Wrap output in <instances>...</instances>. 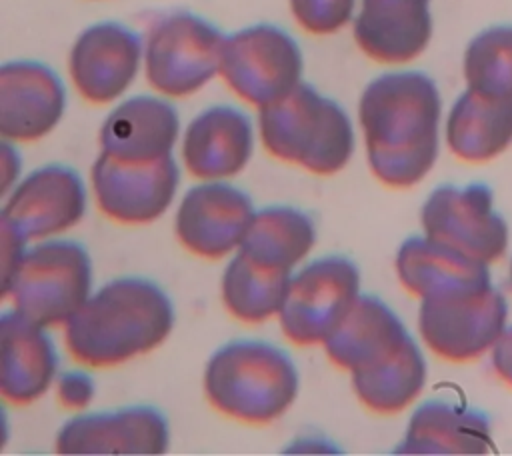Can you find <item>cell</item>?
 Listing matches in <instances>:
<instances>
[{
  "label": "cell",
  "instance_id": "obj_1",
  "mask_svg": "<svg viewBox=\"0 0 512 456\" xmlns=\"http://www.w3.org/2000/svg\"><path fill=\"white\" fill-rule=\"evenodd\" d=\"M442 100L436 82L418 70L374 78L358 116L372 174L390 188L418 184L438 156Z\"/></svg>",
  "mask_w": 512,
  "mask_h": 456
},
{
  "label": "cell",
  "instance_id": "obj_2",
  "mask_svg": "<svg viewBox=\"0 0 512 456\" xmlns=\"http://www.w3.org/2000/svg\"><path fill=\"white\" fill-rule=\"evenodd\" d=\"M174 326L166 292L146 278H116L92 294L66 322L70 356L90 368H110L160 346Z\"/></svg>",
  "mask_w": 512,
  "mask_h": 456
},
{
  "label": "cell",
  "instance_id": "obj_3",
  "mask_svg": "<svg viewBox=\"0 0 512 456\" xmlns=\"http://www.w3.org/2000/svg\"><path fill=\"white\" fill-rule=\"evenodd\" d=\"M204 394L220 414L268 424L280 418L298 394L292 358L260 340H234L218 348L204 370Z\"/></svg>",
  "mask_w": 512,
  "mask_h": 456
},
{
  "label": "cell",
  "instance_id": "obj_4",
  "mask_svg": "<svg viewBox=\"0 0 512 456\" xmlns=\"http://www.w3.org/2000/svg\"><path fill=\"white\" fill-rule=\"evenodd\" d=\"M258 124L268 154L312 174H336L354 152V130L344 108L306 82L260 108Z\"/></svg>",
  "mask_w": 512,
  "mask_h": 456
},
{
  "label": "cell",
  "instance_id": "obj_5",
  "mask_svg": "<svg viewBox=\"0 0 512 456\" xmlns=\"http://www.w3.org/2000/svg\"><path fill=\"white\" fill-rule=\"evenodd\" d=\"M506 316L502 292L484 276L424 296L418 330L438 358L464 364L492 350L506 328Z\"/></svg>",
  "mask_w": 512,
  "mask_h": 456
},
{
  "label": "cell",
  "instance_id": "obj_6",
  "mask_svg": "<svg viewBox=\"0 0 512 456\" xmlns=\"http://www.w3.org/2000/svg\"><path fill=\"white\" fill-rule=\"evenodd\" d=\"M92 262L72 240H48L26 250L6 298L40 326L66 324L90 298Z\"/></svg>",
  "mask_w": 512,
  "mask_h": 456
},
{
  "label": "cell",
  "instance_id": "obj_7",
  "mask_svg": "<svg viewBox=\"0 0 512 456\" xmlns=\"http://www.w3.org/2000/svg\"><path fill=\"white\" fill-rule=\"evenodd\" d=\"M224 36L192 12L158 18L146 38L144 68L154 90L184 98L200 90L220 68Z\"/></svg>",
  "mask_w": 512,
  "mask_h": 456
},
{
  "label": "cell",
  "instance_id": "obj_8",
  "mask_svg": "<svg viewBox=\"0 0 512 456\" xmlns=\"http://www.w3.org/2000/svg\"><path fill=\"white\" fill-rule=\"evenodd\" d=\"M302 64L290 34L272 24H256L224 38L218 72L236 96L264 108L300 84Z\"/></svg>",
  "mask_w": 512,
  "mask_h": 456
},
{
  "label": "cell",
  "instance_id": "obj_9",
  "mask_svg": "<svg viewBox=\"0 0 512 456\" xmlns=\"http://www.w3.org/2000/svg\"><path fill=\"white\" fill-rule=\"evenodd\" d=\"M360 288V274L344 256H324L304 266L290 278L280 326L296 346L324 344L354 306Z\"/></svg>",
  "mask_w": 512,
  "mask_h": 456
},
{
  "label": "cell",
  "instance_id": "obj_10",
  "mask_svg": "<svg viewBox=\"0 0 512 456\" xmlns=\"http://www.w3.org/2000/svg\"><path fill=\"white\" fill-rule=\"evenodd\" d=\"M420 222L426 238L482 264L500 260L508 248V226L482 182L438 186L422 204Z\"/></svg>",
  "mask_w": 512,
  "mask_h": 456
},
{
  "label": "cell",
  "instance_id": "obj_11",
  "mask_svg": "<svg viewBox=\"0 0 512 456\" xmlns=\"http://www.w3.org/2000/svg\"><path fill=\"white\" fill-rule=\"evenodd\" d=\"M90 176L98 208L120 224H148L160 218L180 180L172 154L154 162L128 164L100 152Z\"/></svg>",
  "mask_w": 512,
  "mask_h": 456
},
{
  "label": "cell",
  "instance_id": "obj_12",
  "mask_svg": "<svg viewBox=\"0 0 512 456\" xmlns=\"http://www.w3.org/2000/svg\"><path fill=\"white\" fill-rule=\"evenodd\" d=\"M86 190L80 176L60 164L44 166L28 174L8 196L2 222L26 240L60 234L82 220Z\"/></svg>",
  "mask_w": 512,
  "mask_h": 456
},
{
  "label": "cell",
  "instance_id": "obj_13",
  "mask_svg": "<svg viewBox=\"0 0 512 456\" xmlns=\"http://www.w3.org/2000/svg\"><path fill=\"white\" fill-rule=\"evenodd\" d=\"M252 216V200L242 190L222 182L200 184L178 206L176 238L188 252L216 260L240 248Z\"/></svg>",
  "mask_w": 512,
  "mask_h": 456
},
{
  "label": "cell",
  "instance_id": "obj_14",
  "mask_svg": "<svg viewBox=\"0 0 512 456\" xmlns=\"http://www.w3.org/2000/svg\"><path fill=\"white\" fill-rule=\"evenodd\" d=\"M140 56L138 34L118 22H100L76 38L68 60L70 78L84 100L106 104L128 90Z\"/></svg>",
  "mask_w": 512,
  "mask_h": 456
},
{
  "label": "cell",
  "instance_id": "obj_15",
  "mask_svg": "<svg viewBox=\"0 0 512 456\" xmlns=\"http://www.w3.org/2000/svg\"><path fill=\"white\" fill-rule=\"evenodd\" d=\"M66 94L44 64L18 60L0 68V134L8 142H34L62 118Z\"/></svg>",
  "mask_w": 512,
  "mask_h": 456
},
{
  "label": "cell",
  "instance_id": "obj_16",
  "mask_svg": "<svg viewBox=\"0 0 512 456\" xmlns=\"http://www.w3.org/2000/svg\"><path fill=\"white\" fill-rule=\"evenodd\" d=\"M168 424L152 406L70 418L56 436L60 454H162Z\"/></svg>",
  "mask_w": 512,
  "mask_h": 456
},
{
  "label": "cell",
  "instance_id": "obj_17",
  "mask_svg": "<svg viewBox=\"0 0 512 456\" xmlns=\"http://www.w3.org/2000/svg\"><path fill=\"white\" fill-rule=\"evenodd\" d=\"M352 30L358 48L374 62H410L432 36L430 0H362Z\"/></svg>",
  "mask_w": 512,
  "mask_h": 456
},
{
  "label": "cell",
  "instance_id": "obj_18",
  "mask_svg": "<svg viewBox=\"0 0 512 456\" xmlns=\"http://www.w3.org/2000/svg\"><path fill=\"white\" fill-rule=\"evenodd\" d=\"M178 114L154 96H134L116 106L100 128V152L128 164H144L172 154Z\"/></svg>",
  "mask_w": 512,
  "mask_h": 456
},
{
  "label": "cell",
  "instance_id": "obj_19",
  "mask_svg": "<svg viewBox=\"0 0 512 456\" xmlns=\"http://www.w3.org/2000/svg\"><path fill=\"white\" fill-rule=\"evenodd\" d=\"M252 142V124L244 112L232 106H212L188 124L182 158L194 178H228L246 166Z\"/></svg>",
  "mask_w": 512,
  "mask_h": 456
},
{
  "label": "cell",
  "instance_id": "obj_20",
  "mask_svg": "<svg viewBox=\"0 0 512 456\" xmlns=\"http://www.w3.org/2000/svg\"><path fill=\"white\" fill-rule=\"evenodd\" d=\"M408 338L402 320L378 296L360 294L324 346L330 362L352 374L386 362Z\"/></svg>",
  "mask_w": 512,
  "mask_h": 456
},
{
  "label": "cell",
  "instance_id": "obj_21",
  "mask_svg": "<svg viewBox=\"0 0 512 456\" xmlns=\"http://www.w3.org/2000/svg\"><path fill=\"white\" fill-rule=\"evenodd\" d=\"M2 338V398L14 406L40 398L58 366L56 350L44 326L28 320L20 312H6L0 322Z\"/></svg>",
  "mask_w": 512,
  "mask_h": 456
},
{
  "label": "cell",
  "instance_id": "obj_22",
  "mask_svg": "<svg viewBox=\"0 0 512 456\" xmlns=\"http://www.w3.org/2000/svg\"><path fill=\"white\" fill-rule=\"evenodd\" d=\"M494 448L490 420L464 404L432 398L416 408L396 454H486Z\"/></svg>",
  "mask_w": 512,
  "mask_h": 456
},
{
  "label": "cell",
  "instance_id": "obj_23",
  "mask_svg": "<svg viewBox=\"0 0 512 456\" xmlns=\"http://www.w3.org/2000/svg\"><path fill=\"white\" fill-rule=\"evenodd\" d=\"M450 152L464 162H488L512 144V100L464 90L446 120Z\"/></svg>",
  "mask_w": 512,
  "mask_h": 456
},
{
  "label": "cell",
  "instance_id": "obj_24",
  "mask_svg": "<svg viewBox=\"0 0 512 456\" xmlns=\"http://www.w3.org/2000/svg\"><path fill=\"white\" fill-rule=\"evenodd\" d=\"M316 228L308 214L290 206H272L254 212L240 244V254L252 262L290 270L314 246Z\"/></svg>",
  "mask_w": 512,
  "mask_h": 456
},
{
  "label": "cell",
  "instance_id": "obj_25",
  "mask_svg": "<svg viewBox=\"0 0 512 456\" xmlns=\"http://www.w3.org/2000/svg\"><path fill=\"white\" fill-rule=\"evenodd\" d=\"M396 274L400 284L418 298L460 282L490 276L488 264L476 262L426 236H412L398 248Z\"/></svg>",
  "mask_w": 512,
  "mask_h": 456
},
{
  "label": "cell",
  "instance_id": "obj_26",
  "mask_svg": "<svg viewBox=\"0 0 512 456\" xmlns=\"http://www.w3.org/2000/svg\"><path fill=\"white\" fill-rule=\"evenodd\" d=\"M426 384V362L410 336L386 362L352 372L358 400L376 414H398L414 402Z\"/></svg>",
  "mask_w": 512,
  "mask_h": 456
},
{
  "label": "cell",
  "instance_id": "obj_27",
  "mask_svg": "<svg viewBox=\"0 0 512 456\" xmlns=\"http://www.w3.org/2000/svg\"><path fill=\"white\" fill-rule=\"evenodd\" d=\"M288 284L290 270L260 266L238 252L222 276V302L240 322H266L280 314Z\"/></svg>",
  "mask_w": 512,
  "mask_h": 456
},
{
  "label": "cell",
  "instance_id": "obj_28",
  "mask_svg": "<svg viewBox=\"0 0 512 456\" xmlns=\"http://www.w3.org/2000/svg\"><path fill=\"white\" fill-rule=\"evenodd\" d=\"M466 88L490 98L512 100V26H490L464 50Z\"/></svg>",
  "mask_w": 512,
  "mask_h": 456
},
{
  "label": "cell",
  "instance_id": "obj_29",
  "mask_svg": "<svg viewBox=\"0 0 512 456\" xmlns=\"http://www.w3.org/2000/svg\"><path fill=\"white\" fill-rule=\"evenodd\" d=\"M356 0H290V10L310 34L324 36L344 28L354 12Z\"/></svg>",
  "mask_w": 512,
  "mask_h": 456
},
{
  "label": "cell",
  "instance_id": "obj_30",
  "mask_svg": "<svg viewBox=\"0 0 512 456\" xmlns=\"http://www.w3.org/2000/svg\"><path fill=\"white\" fill-rule=\"evenodd\" d=\"M94 396L92 378L84 372H66L58 378V400L68 410L84 408Z\"/></svg>",
  "mask_w": 512,
  "mask_h": 456
},
{
  "label": "cell",
  "instance_id": "obj_31",
  "mask_svg": "<svg viewBox=\"0 0 512 456\" xmlns=\"http://www.w3.org/2000/svg\"><path fill=\"white\" fill-rule=\"evenodd\" d=\"M24 242L26 238L20 236L12 226L2 222V270H4V282H2V296L6 298L10 284L22 264L24 258Z\"/></svg>",
  "mask_w": 512,
  "mask_h": 456
},
{
  "label": "cell",
  "instance_id": "obj_32",
  "mask_svg": "<svg viewBox=\"0 0 512 456\" xmlns=\"http://www.w3.org/2000/svg\"><path fill=\"white\" fill-rule=\"evenodd\" d=\"M492 368L498 378L512 388V326L504 328L492 346Z\"/></svg>",
  "mask_w": 512,
  "mask_h": 456
},
{
  "label": "cell",
  "instance_id": "obj_33",
  "mask_svg": "<svg viewBox=\"0 0 512 456\" xmlns=\"http://www.w3.org/2000/svg\"><path fill=\"white\" fill-rule=\"evenodd\" d=\"M2 168H4V190H8L12 178L18 174V168H20L18 154L8 144V140H4V144H2Z\"/></svg>",
  "mask_w": 512,
  "mask_h": 456
},
{
  "label": "cell",
  "instance_id": "obj_34",
  "mask_svg": "<svg viewBox=\"0 0 512 456\" xmlns=\"http://www.w3.org/2000/svg\"><path fill=\"white\" fill-rule=\"evenodd\" d=\"M510 286H512V262H510Z\"/></svg>",
  "mask_w": 512,
  "mask_h": 456
}]
</instances>
